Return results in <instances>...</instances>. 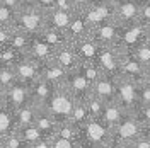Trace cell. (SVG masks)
I'll use <instances>...</instances> for the list:
<instances>
[{
  "mask_svg": "<svg viewBox=\"0 0 150 148\" xmlns=\"http://www.w3.org/2000/svg\"><path fill=\"white\" fill-rule=\"evenodd\" d=\"M149 83H150V77H149Z\"/></svg>",
  "mask_w": 150,
  "mask_h": 148,
  "instance_id": "obj_55",
  "label": "cell"
},
{
  "mask_svg": "<svg viewBox=\"0 0 150 148\" xmlns=\"http://www.w3.org/2000/svg\"><path fill=\"white\" fill-rule=\"evenodd\" d=\"M120 26L116 22H101L91 31V37L99 46H114L120 37Z\"/></svg>",
  "mask_w": 150,
  "mask_h": 148,
  "instance_id": "obj_10",
  "label": "cell"
},
{
  "mask_svg": "<svg viewBox=\"0 0 150 148\" xmlns=\"http://www.w3.org/2000/svg\"><path fill=\"white\" fill-rule=\"evenodd\" d=\"M45 27H46V12L36 7L33 2H24L16 14L12 29L34 36L39 34Z\"/></svg>",
  "mask_w": 150,
  "mask_h": 148,
  "instance_id": "obj_2",
  "label": "cell"
},
{
  "mask_svg": "<svg viewBox=\"0 0 150 148\" xmlns=\"http://www.w3.org/2000/svg\"><path fill=\"white\" fill-rule=\"evenodd\" d=\"M77 72L84 75L91 83H94L97 78L103 77V72H101V68L97 66V63H91V61H80V65H79V68H77Z\"/></svg>",
  "mask_w": 150,
  "mask_h": 148,
  "instance_id": "obj_31",
  "label": "cell"
},
{
  "mask_svg": "<svg viewBox=\"0 0 150 148\" xmlns=\"http://www.w3.org/2000/svg\"><path fill=\"white\" fill-rule=\"evenodd\" d=\"M96 63L101 68L103 75L116 78L121 73V49L116 44L114 46H99Z\"/></svg>",
  "mask_w": 150,
  "mask_h": 148,
  "instance_id": "obj_7",
  "label": "cell"
},
{
  "mask_svg": "<svg viewBox=\"0 0 150 148\" xmlns=\"http://www.w3.org/2000/svg\"><path fill=\"white\" fill-rule=\"evenodd\" d=\"M80 148H112V128L101 118H89L80 126Z\"/></svg>",
  "mask_w": 150,
  "mask_h": 148,
  "instance_id": "obj_1",
  "label": "cell"
},
{
  "mask_svg": "<svg viewBox=\"0 0 150 148\" xmlns=\"http://www.w3.org/2000/svg\"><path fill=\"white\" fill-rule=\"evenodd\" d=\"M34 124H36L38 128H39V131H41L45 136H48V138H51V136L55 135L56 126H58V123L43 109V106H39V109H38V112H36Z\"/></svg>",
  "mask_w": 150,
  "mask_h": 148,
  "instance_id": "obj_23",
  "label": "cell"
},
{
  "mask_svg": "<svg viewBox=\"0 0 150 148\" xmlns=\"http://www.w3.org/2000/svg\"><path fill=\"white\" fill-rule=\"evenodd\" d=\"M2 106H5V90L0 87V107Z\"/></svg>",
  "mask_w": 150,
  "mask_h": 148,
  "instance_id": "obj_49",
  "label": "cell"
},
{
  "mask_svg": "<svg viewBox=\"0 0 150 148\" xmlns=\"http://www.w3.org/2000/svg\"><path fill=\"white\" fill-rule=\"evenodd\" d=\"M26 55L41 66V65H45V63L53 60L55 48L50 46L46 41H43L38 34H34V36H31V43H29V48H28V53Z\"/></svg>",
  "mask_w": 150,
  "mask_h": 148,
  "instance_id": "obj_12",
  "label": "cell"
},
{
  "mask_svg": "<svg viewBox=\"0 0 150 148\" xmlns=\"http://www.w3.org/2000/svg\"><path fill=\"white\" fill-rule=\"evenodd\" d=\"M65 87L68 89V92L74 95L75 101H84L85 97L92 92V83L89 82L82 73H79L77 70L68 73Z\"/></svg>",
  "mask_w": 150,
  "mask_h": 148,
  "instance_id": "obj_14",
  "label": "cell"
},
{
  "mask_svg": "<svg viewBox=\"0 0 150 148\" xmlns=\"http://www.w3.org/2000/svg\"><path fill=\"white\" fill-rule=\"evenodd\" d=\"M0 143H2V148H24V143H22L21 136L17 135V130L2 136Z\"/></svg>",
  "mask_w": 150,
  "mask_h": 148,
  "instance_id": "obj_36",
  "label": "cell"
},
{
  "mask_svg": "<svg viewBox=\"0 0 150 148\" xmlns=\"http://www.w3.org/2000/svg\"><path fill=\"white\" fill-rule=\"evenodd\" d=\"M143 133H145V135H150V123L143 124Z\"/></svg>",
  "mask_w": 150,
  "mask_h": 148,
  "instance_id": "obj_50",
  "label": "cell"
},
{
  "mask_svg": "<svg viewBox=\"0 0 150 148\" xmlns=\"http://www.w3.org/2000/svg\"><path fill=\"white\" fill-rule=\"evenodd\" d=\"M143 24H150V0H142L140 5V19Z\"/></svg>",
  "mask_w": 150,
  "mask_h": 148,
  "instance_id": "obj_43",
  "label": "cell"
},
{
  "mask_svg": "<svg viewBox=\"0 0 150 148\" xmlns=\"http://www.w3.org/2000/svg\"><path fill=\"white\" fill-rule=\"evenodd\" d=\"M109 2H112V4H116V2H120V0H109Z\"/></svg>",
  "mask_w": 150,
  "mask_h": 148,
  "instance_id": "obj_52",
  "label": "cell"
},
{
  "mask_svg": "<svg viewBox=\"0 0 150 148\" xmlns=\"http://www.w3.org/2000/svg\"><path fill=\"white\" fill-rule=\"evenodd\" d=\"M74 104H75L74 95L68 92V89L65 85H60V87H55L51 97L46 101V104L43 106V109L60 124V123L70 121Z\"/></svg>",
  "mask_w": 150,
  "mask_h": 148,
  "instance_id": "obj_3",
  "label": "cell"
},
{
  "mask_svg": "<svg viewBox=\"0 0 150 148\" xmlns=\"http://www.w3.org/2000/svg\"><path fill=\"white\" fill-rule=\"evenodd\" d=\"M16 10H12L10 7L4 5L0 2V26H7V27H12L14 26V20H16Z\"/></svg>",
  "mask_w": 150,
  "mask_h": 148,
  "instance_id": "obj_37",
  "label": "cell"
},
{
  "mask_svg": "<svg viewBox=\"0 0 150 148\" xmlns=\"http://www.w3.org/2000/svg\"><path fill=\"white\" fill-rule=\"evenodd\" d=\"M149 77H150V66H149Z\"/></svg>",
  "mask_w": 150,
  "mask_h": 148,
  "instance_id": "obj_53",
  "label": "cell"
},
{
  "mask_svg": "<svg viewBox=\"0 0 150 148\" xmlns=\"http://www.w3.org/2000/svg\"><path fill=\"white\" fill-rule=\"evenodd\" d=\"M120 75H125V77H128V78L138 83H143L149 80V70L142 65L130 51H123V49H121V73Z\"/></svg>",
  "mask_w": 150,
  "mask_h": 148,
  "instance_id": "obj_9",
  "label": "cell"
},
{
  "mask_svg": "<svg viewBox=\"0 0 150 148\" xmlns=\"http://www.w3.org/2000/svg\"><path fill=\"white\" fill-rule=\"evenodd\" d=\"M16 80H17V77H16V72H14L12 66L0 65V87L4 90H7Z\"/></svg>",
  "mask_w": 150,
  "mask_h": 148,
  "instance_id": "obj_34",
  "label": "cell"
},
{
  "mask_svg": "<svg viewBox=\"0 0 150 148\" xmlns=\"http://www.w3.org/2000/svg\"><path fill=\"white\" fill-rule=\"evenodd\" d=\"M4 5H7V7H10L12 10H16L17 12L21 7H22V4H24V0H0Z\"/></svg>",
  "mask_w": 150,
  "mask_h": 148,
  "instance_id": "obj_47",
  "label": "cell"
},
{
  "mask_svg": "<svg viewBox=\"0 0 150 148\" xmlns=\"http://www.w3.org/2000/svg\"><path fill=\"white\" fill-rule=\"evenodd\" d=\"M92 94H96L104 102L116 101V80L112 77L103 75L101 78H97L92 83Z\"/></svg>",
  "mask_w": 150,
  "mask_h": 148,
  "instance_id": "obj_19",
  "label": "cell"
},
{
  "mask_svg": "<svg viewBox=\"0 0 150 148\" xmlns=\"http://www.w3.org/2000/svg\"><path fill=\"white\" fill-rule=\"evenodd\" d=\"M85 106H87V111H89V116L91 118H101L104 112V106H106V102L103 99H99L96 94H89L87 97L84 99Z\"/></svg>",
  "mask_w": 150,
  "mask_h": 148,
  "instance_id": "obj_30",
  "label": "cell"
},
{
  "mask_svg": "<svg viewBox=\"0 0 150 148\" xmlns=\"http://www.w3.org/2000/svg\"><path fill=\"white\" fill-rule=\"evenodd\" d=\"M138 102H140V106L150 104V83H149V80L140 83V87H138Z\"/></svg>",
  "mask_w": 150,
  "mask_h": 148,
  "instance_id": "obj_40",
  "label": "cell"
},
{
  "mask_svg": "<svg viewBox=\"0 0 150 148\" xmlns=\"http://www.w3.org/2000/svg\"><path fill=\"white\" fill-rule=\"evenodd\" d=\"M17 135L21 136L24 147H28V148H33L36 141H39L41 138H45V135L39 131V128H38L34 123L33 124H26V126H19Z\"/></svg>",
  "mask_w": 150,
  "mask_h": 148,
  "instance_id": "obj_26",
  "label": "cell"
},
{
  "mask_svg": "<svg viewBox=\"0 0 150 148\" xmlns=\"http://www.w3.org/2000/svg\"><path fill=\"white\" fill-rule=\"evenodd\" d=\"M92 2L94 0H70V5H72V10L80 12V10H84L85 7H89Z\"/></svg>",
  "mask_w": 150,
  "mask_h": 148,
  "instance_id": "obj_46",
  "label": "cell"
},
{
  "mask_svg": "<svg viewBox=\"0 0 150 148\" xmlns=\"http://www.w3.org/2000/svg\"><path fill=\"white\" fill-rule=\"evenodd\" d=\"M114 80H116V102L128 114H133L140 107V102H138V87H140V83L128 78V77H125V75H118Z\"/></svg>",
  "mask_w": 150,
  "mask_h": 148,
  "instance_id": "obj_5",
  "label": "cell"
},
{
  "mask_svg": "<svg viewBox=\"0 0 150 148\" xmlns=\"http://www.w3.org/2000/svg\"><path fill=\"white\" fill-rule=\"evenodd\" d=\"M17 130V123H16V111L10 109L9 106H2L0 107V138L9 135L12 131Z\"/></svg>",
  "mask_w": 150,
  "mask_h": 148,
  "instance_id": "obj_25",
  "label": "cell"
},
{
  "mask_svg": "<svg viewBox=\"0 0 150 148\" xmlns=\"http://www.w3.org/2000/svg\"><path fill=\"white\" fill-rule=\"evenodd\" d=\"M39 77L45 78L46 82H50L51 85L60 87V85H65L68 72L51 60V61H48L45 65H41V68H39Z\"/></svg>",
  "mask_w": 150,
  "mask_h": 148,
  "instance_id": "obj_18",
  "label": "cell"
},
{
  "mask_svg": "<svg viewBox=\"0 0 150 148\" xmlns=\"http://www.w3.org/2000/svg\"><path fill=\"white\" fill-rule=\"evenodd\" d=\"M39 109V106H36L34 102L29 101L28 104L21 106L19 109H16V123L19 126H26V124H33L34 118H36V112Z\"/></svg>",
  "mask_w": 150,
  "mask_h": 148,
  "instance_id": "obj_27",
  "label": "cell"
},
{
  "mask_svg": "<svg viewBox=\"0 0 150 148\" xmlns=\"http://www.w3.org/2000/svg\"><path fill=\"white\" fill-rule=\"evenodd\" d=\"M33 4L36 7H39L41 10H45V12L55 9V0H33Z\"/></svg>",
  "mask_w": 150,
  "mask_h": 148,
  "instance_id": "obj_45",
  "label": "cell"
},
{
  "mask_svg": "<svg viewBox=\"0 0 150 148\" xmlns=\"http://www.w3.org/2000/svg\"><path fill=\"white\" fill-rule=\"evenodd\" d=\"M72 19V10H62V9H51L46 12V27H55L60 31H67Z\"/></svg>",
  "mask_w": 150,
  "mask_h": 148,
  "instance_id": "obj_21",
  "label": "cell"
},
{
  "mask_svg": "<svg viewBox=\"0 0 150 148\" xmlns=\"http://www.w3.org/2000/svg\"><path fill=\"white\" fill-rule=\"evenodd\" d=\"M12 68H14V72H16L17 80L31 85V83L39 77V68H41V66L38 65L34 60H31L28 55H22L17 61L12 65Z\"/></svg>",
  "mask_w": 150,
  "mask_h": 148,
  "instance_id": "obj_13",
  "label": "cell"
},
{
  "mask_svg": "<svg viewBox=\"0 0 150 148\" xmlns=\"http://www.w3.org/2000/svg\"><path fill=\"white\" fill-rule=\"evenodd\" d=\"M55 135L62 136V138H67V140H72L77 143V147L80 148V143H79V138H80V128L72 123V121H65V123H60L56 126V131Z\"/></svg>",
  "mask_w": 150,
  "mask_h": 148,
  "instance_id": "obj_28",
  "label": "cell"
},
{
  "mask_svg": "<svg viewBox=\"0 0 150 148\" xmlns=\"http://www.w3.org/2000/svg\"><path fill=\"white\" fill-rule=\"evenodd\" d=\"M145 39H149L147 24H143L142 20H137V22H131L120 29V37H118L116 46L123 51H131Z\"/></svg>",
  "mask_w": 150,
  "mask_h": 148,
  "instance_id": "obj_6",
  "label": "cell"
},
{
  "mask_svg": "<svg viewBox=\"0 0 150 148\" xmlns=\"http://www.w3.org/2000/svg\"><path fill=\"white\" fill-rule=\"evenodd\" d=\"M130 148H150V135H142L138 138L135 140L133 143H131Z\"/></svg>",
  "mask_w": 150,
  "mask_h": 148,
  "instance_id": "obj_44",
  "label": "cell"
},
{
  "mask_svg": "<svg viewBox=\"0 0 150 148\" xmlns=\"http://www.w3.org/2000/svg\"><path fill=\"white\" fill-rule=\"evenodd\" d=\"M89 111H87V106H85L84 101H75L74 104V109H72V116H70V121L75 123L79 128L84 124L85 121L89 119Z\"/></svg>",
  "mask_w": 150,
  "mask_h": 148,
  "instance_id": "obj_33",
  "label": "cell"
},
{
  "mask_svg": "<svg viewBox=\"0 0 150 148\" xmlns=\"http://www.w3.org/2000/svg\"><path fill=\"white\" fill-rule=\"evenodd\" d=\"M29 43H31V34H26V32H21V31H12V36H10V43L9 46L17 49L19 53L26 55L28 53Z\"/></svg>",
  "mask_w": 150,
  "mask_h": 148,
  "instance_id": "obj_29",
  "label": "cell"
},
{
  "mask_svg": "<svg viewBox=\"0 0 150 148\" xmlns=\"http://www.w3.org/2000/svg\"><path fill=\"white\" fill-rule=\"evenodd\" d=\"M0 148H2V143H0Z\"/></svg>",
  "mask_w": 150,
  "mask_h": 148,
  "instance_id": "obj_56",
  "label": "cell"
},
{
  "mask_svg": "<svg viewBox=\"0 0 150 148\" xmlns=\"http://www.w3.org/2000/svg\"><path fill=\"white\" fill-rule=\"evenodd\" d=\"M29 89H31V102H34L36 106H45L46 101L51 97L53 90H55V85H51L45 78L38 77L36 80L29 85Z\"/></svg>",
  "mask_w": 150,
  "mask_h": 148,
  "instance_id": "obj_20",
  "label": "cell"
},
{
  "mask_svg": "<svg viewBox=\"0 0 150 148\" xmlns=\"http://www.w3.org/2000/svg\"><path fill=\"white\" fill-rule=\"evenodd\" d=\"M29 101H31V89L28 83L21 82V80H16L5 90V106H9L14 111L19 109L21 106L28 104Z\"/></svg>",
  "mask_w": 150,
  "mask_h": 148,
  "instance_id": "obj_11",
  "label": "cell"
},
{
  "mask_svg": "<svg viewBox=\"0 0 150 148\" xmlns=\"http://www.w3.org/2000/svg\"><path fill=\"white\" fill-rule=\"evenodd\" d=\"M55 7L62 10H72V5H70V0H55Z\"/></svg>",
  "mask_w": 150,
  "mask_h": 148,
  "instance_id": "obj_48",
  "label": "cell"
},
{
  "mask_svg": "<svg viewBox=\"0 0 150 148\" xmlns=\"http://www.w3.org/2000/svg\"><path fill=\"white\" fill-rule=\"evenodd\" d=\"M12 27H7V26H0V49L5 46H9L10 43V36H12Z\"/></svg>",
  "mask_w": 150,
  "mask_h": 148,
  "instance_id": "obj_42",
  "label": "cell"
},
{
  "mask_svg": "<svg viewBox=\"0 0 150 148\" xmlns=\"http://www.w3.org/2000/svg\"><path fill=\"white\" fill-rule=\"evenodd\" d=\"M22 56V53H19L17 49L10 46H5L0 49V65H7V66H12L19 58Z\"/></svg>",
  "mask_w": 150,
  "mask_h": 148,
  "instance_id": "obj_35",
  "label": "cell"
},
{
  "mask_svg": "<svg viewBox=\"0 0 150 148\" xmlns=\"http://www.w3.org/2000/svg\"><path fill=\"white\" fill-rule=\"evenodd\" d=\"M50 140H51V148H79L75 141L62 138V136H58V135H53Z\"/></svg>",
  "mask_w": 150,
  "mask_h": 148,
  "instance_id": "obj_39",
  "label": "cell"
},
{
  "mask_svg": "<svg viewBox=\"0 0 150 148\" xmlns=\"http://www.w3.org/2000/svg\"><path fill=\"white\" fill-rule=\"evenodd\" d=\"M82 12V16H84V19H85V22H87V26L91 27V31H92L96 26H99L101 22H103V19L99 17V14L94 10V7L92 5H89V7H85L84 10H80Z\"/></svg>",
  "mask_w": 150,
  "mask_h": 148,
  "instance_id": "obj_38",
  "label": "cell"
},
{
  "mask_svg": "<svg viewBox=\"0 0 150 148\" xmlns=\"http://www.w3.org/2000/svg\"><path fill=\"white\" fill-rule=\"evenodd\" d=\"M24 2H33V0H24Z\"/></svg>",
  "mask_w": 150,
  "mask_h": 148,
  "instance_id": "obj_54",
  "label": "cell"
},
{
  "mask_svg": "<svg viewBox=\"0 0 150 148\" xmlns=\"http://www.w3.org/2000/svg\"><path fill=\"white\" fill-rule=\"evenodd\" d=\"M133 116L140 121L142 124L150 123V104H147V106H140L137 111L133 112Z\"/></svg>",
  "mask_w": 150,
  "mask_h": 148,
  "instance_id": "obj_41",
  "label": "cell"
},
{
  "mask_svg": "<svg viewBox=\"0 0 150 148\" xmlns=\"http://www.w3.org/2000/svg\"><path fill=\"white\" fill-rule=\"evenodd\" d=\"M147 32H149V37H150V24H147Z\"/></svg>",
  "mask_w": 150,
  "mask_h": 148,
  "instance_id": "obj_51",
  "label": "cell"
},
{
  "mask_svg": "<svg viewBox=\"0 0 150 148\" xmlns=\"http://www.w3.org/2000/svg\"><path fill=\"white\" fill-rule=\"evenodd\" d=\"M53 61L58 63L62 68H65L68 73L70 72H75L79 68V65H80V60H79V56H77V53H75V49L72 44H65V46L55 49Z\"/></svg>",
  "mask_w": 150,
  "mask_h": 148,
  "instance_id": "obj_16",
  "label": "cell"
},
{
  "mask_svg": "<svg viewBox=\"0 0 150 148\" xmlns=\"http://www.w3.org/2000/svg\"><path fill=\"white\" fill-rule=\"evenodd\" d=\"M130 53L135 56L142 65L147 68V70H149V66H150V37L149 39H145L143 43H140L135 49H131Z\"/></svg>",
  "mask_w": 150,
  "mask_h": 148,
  "instance_id": "obj_32",
  "label": "cell"
},
{
  "mask_svg": "<svg viewBox=\"0 0 150 148\" xmlns=\"http://www.w3.org/2000/svg\"><path fill=\"white\" fill-rule=\"evenodd\" d=\"M126 116H128V112L125 111L116 101H112V102H106V106H104V112H103V116H101V119H103L104 123H108L111 128H114V126L120 124Z\"/></svg>",
  "mask_w": 150,
  "mask_h": 148,
  "instance_id": "obj_22",
  "label": "cell"
},
{
  "mask_svg": "<svg viewBox=\"0 0 150 148\" xmlns=\"http://www.w3.org/2000/svg\"><path fill=\"white\" fill-rule=\"evenodd\" d=\"M142 0H120L114 4V22L123 27L140 19Z\"/></svg>",
  "mask_w": 150,
  "mask_h": 148,
  "instance_id": "obj_8",
  "label": "cell"
},
{
  "mask_svg": "<svg viewBox=\"0 0 150 148\" xmlns=\"http://www.w3.org/2000/svg\"><path fill=\"white\" fill-rule=\"evenodd\" d=\"M67 37L70 43L74 41H79L85 36H91V27L87 26L82 12H77V10H72V19H70V24L65 31Z\"/></svg>",
  "mask_w": 150,
  "mask_h": 148,
  "instance_id": "obj_15",
  "label": "cell"
},
{
  "mask_svg": "<svg viewBox=\"0 0 150 148\" xmlns=\"http://www.w3.org/2000/svg\"><path fill=\"white\" fill-rule=\"evenodd\" d=\"M143 135V124L133 114H128L125 119L112 128V147L130 148L135 140Z\"/></svg>",
  "mask_w": 150,
  "mask_h": 148,
  "instance_id": "obj_4",
  "label": "cell"
},
{
  "mask_svg": "<svg viewBox=\"0 0 150 148\" xmlns=\"http://www.w3.org/2000/svg\"><path fill=\"white\" fill-rule=\"evenodd\" d=\"M74 46L75 53L79 56L80 61H91V63H96L97 60V51H99V44L94 41L91 36H85L79 41H74L70 43Z\"/></svg>",
  "mask_w": 150,
  "mask_h": 148,
  "instance_id": "obj_17",
  "label": "cell"
},
{
  "mask_svg": "<svg viewBox=\"0 0 150 148\" xmlns=\"http://www.w3.org/2000/svg\"><path fill=\"white\" fill-rule=\"evenodd\" d=\"M38 36L41 37L43 41H46L48 44L53 46L55 49L65 46V44H70V41H68V37H67L65 31H60V29H55V27H45Z\"/></svg>",
  "mask_w": 150,
  "mask_h": 148,
  "instance_id": "obj_24",
  "label": "cell"
}]
</instances>
